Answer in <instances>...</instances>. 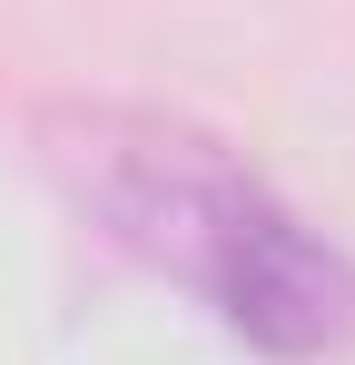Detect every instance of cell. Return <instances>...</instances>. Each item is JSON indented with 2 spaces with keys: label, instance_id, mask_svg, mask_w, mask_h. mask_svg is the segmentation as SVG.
Wrapping results in <instances>:
<instances>
[{
  "label": "cell",
  "instance_id": "6da1fadb",
  "mask_svg": "<svg viewBox=\"0 0 355 365\" xmlns=\"http://www.w3.org/2000/svg\"><path fill=\"white\" fill-rule=\"evenodd\" d=\"M89 168H99V207L148 257L187 267L237 316V336H257L277 356H306V346H336L355 326L346 257H326L287 207H267L207 138H187V128H99Z\"/></svg>",
  "mask_w": 355,
  "mask_h": 365
}]
</instances>
